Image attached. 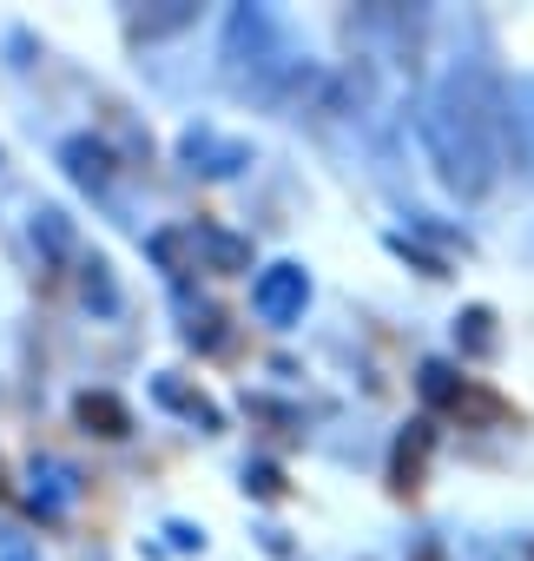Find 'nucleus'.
<instances>
[{"label":"nucleus","instance_id":"1","mask_svg":"<svg viewBox=\"0 0 534 561\" xmlns=\"http://www.w3.org/2000/svg\"><path fill=\"white\" fill-rule=\"evenodd\" d=\"M422 146L436 179L462 205H481L501 179V80L488 67H449L422 106Z\"/></svg>","mask_w":534,"mask_h":561},{"label":"nucleus","instance_id":"2","mask_svg":"<svg viewBox=\"0 0 534 561\" xmlns=\"http://www.w3.org/2000/svg\"><path fill=\"white\" fill-rule=\"evenodd\" d=\"M224 60H231V80L244 93H264V100H285L291 80H304V67L285 54V34L264 8H231L224 21Z\"/></svg>","mask_w":534,"mask_h":561},{"label":"nucleus","instance_id":"3","mask_svg":"<svg viewBox=\"0 0 534 561\" xmlns=\"http://www.w3.org/2000/svg\"><path fill=\"white\" fill-rule=\"evenodd\" d=\"M304 305H311V277H304V264H271V271H257V285H251V311L264 318V324H298L304 318Z\"/></svg>","mask_w":534,"mask_h":561},{"label":"nucleus","instance_id":"4","mask_svg":"<svg viewBox=\"0 0 534 561\" xmlns=\"http://www.w3.org/2000/svg\"><path fill=\"white\" fill-rule=\"evenodd\" d=\"M178 159H185L191 172H205V179H231V172H244V165H251V152H244L237 139L211 133V126H191V133L178 139Z\"/></svg>","mask_w":534,"mask_h":561},{"label":"nucleus","instance_id":"5","mask_svg":"<svg viewBox=\"0 0 534 561\" xmlns=\"http://www.w3.org/2000/svg\"><path fill=\"white\" fill-rule=\"evenodd\" d=\"M60 165H67V179L86 185V192H106V185H113V152H106V139H93V133H73V139L60 146Z\"/></svg>","mask_w":534,"mask_h":561},{"label":"nucleus","instance_id":"6","mask_svg":"<svg viewBox=\"0 0 534 561\" xmlns=\"http://www.w3.org/2000/svg\"><path fill=\"white\" fill-rule=\"evenodd\" d=\"M27 482H34L27 502H34L40 515H60V508L73 502V469H67V462H47V456H40V462L27 469Z\"/></svg>","mask_w":534,"mask_h":561},{"label":"nucleus","instance_id":"7","mask_svg":"<svg viewBox=\"0 0 534 561\" xmlns=\"http://www.w3.org/2000/svg\"><path fill=\"white\" fill-rule=\"evenodd\" d=\"M73 416H80L93 436H126V430H132L126 403H119V397H106V390H80V397H73Z\"/></svg>","mask_w":534,"mask_h":561},{"label":"nucleus","instance_id":"8","mask_svg":"<svg viewBox=\"0 0 534 561\" xmlns=\"http://www.w3.org/2000/svg\"><path fill=\"white\" fill-rule=\"evenodd\" d=\"M152 390H159V403H165V410H178L185 423H198V430H224V416H218V403H211V397H198V390H185L178 377H159Z\"/></svg>","mask_w":534,"mask_h":561},{"label":"nucleus","instance_id":"9","mask_svg":"<svg viewBox=\"0 0 534 561\" xmlns=\"http://www.w3.org/2000/svg\"><path fill=\"white\" fill-rule=\"evenodd\" d=\"M198 231V251L211 257V271H244L251 264V244L244 238H231V231H218V225H191Z\"/></svg>","mask_w":534,"mask_h":561},{"label":"nucleus","instance_id":"10","mask_svg":"<svg viewBox=\"0 0 534 561\" xmlns=\"http://www.w3.org/2000/svg\"><path fill=\"white\" fill-rule=\"evenodd\" d=\"M429 443H436V430H429V423H409V436L396 443V489H416V482H422Z\"/></svg>","mask_w":534,"mask_h":561},{"label":"nucleus","instance_id":"11","mask_svg":"<svg viewBox=\"0 0 534 561\" xmlns=\"http://www.w3.org/2000/svg\"><path fill=\"white\" fill-rule=\"evenodd\" d=\"M462 390H468V377H455L449 364H422V397H429L436 410H455Z\"/></svg>","mask_w":534,"mask_h":561},{"label":"nucleus","instance_id":"12","mask_svg":"<svg viewBox=\"0 0 534 561\" xmlns=\"http://www.w3.org/2000/svg\"><path fill=\"white\" fill-rule=\"evenodd\" d=\"M449 416H462V423H508V403H501V397H488V390H475V383H468V390H462V397H455V410H449Z\"/></svg>","mask_w":534,"mask_h":561},{"label":"nucleus","instance_id":"13","mask_svg":"<svg viewBox=\"0 0 534 561\" xmlns=\"http://www.w3.org/2000/svg\"><path fill=\"white\" fill-rule=\"evenodd\" d=\"M488 324H495V318H488V311H468V318H462V324H455V331H462V344H468V351H475V357H488V351H495V331H488Z\"/></svg>","mask_w":534,"mask_h":561},{"label":"nucleus","instance_id":"14","mask_svg":"<svg viewBox=\"0 0 534 561\" xmlns=\"http://www.w3.org/2000/svg\"><path fill=\"white\" fill-rule=\"evenodd\" d=\"M86 298H100V311H113V285H106V264H86Z\"/></svg>","mask_w":534,"mask_h":561},{"label":"nucleus","instance_id":"15","mask_svg":"<svg viewBox=\"0 0 534 561\" xmlns=\"http://www.w3.org/2000/svg\"><path fill=\"white\" fill-rule=\"evenodd\" d=\"M0 561H34L27 535H14V528H0Z\"/></svg>","mask_w":534,"mask_h":561},{"label":"nucleus","instance_id":"16","mask_svg":"<svg viewBox=\"0 0 534 561\" xmlns=\"http://www.w3.org/2000/svg\"><path fill=\"white\" fill-rule=\"evenodd\" d=\"M244 489H257V495H278V469H251V476H244Z\"/></svg>","mask_w":534,"mask_h":561},{"label":"nucleus","instance_id":"17","mask_svg":"<svg viewBox=\"0 0 534 561\" xmlns=\"http://www.w3.org/2000/svg\"><path fill=\"white\" fill-rule=\"evenodd\" d=\"M416 561H442V541H422V548H416Z\"/></svg>","mask_w":534,"mask_h":561}]
</instances>
